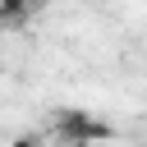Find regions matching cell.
Instances as JSON below:
<instances>
[{
    "instance_id": "7a4b0ae2",
    "label": "cell",
    "mask_w": 147,
    "mask_h": 147,
    "mask_svg": "<svg viewBox=\"0 0 147 147\" xmlns=\"http://www.w3.org/2000/svg\"><path fill=\"white\" fill-rule=\"evenodd\" d=\"M41 9V0H0V28H18Z\"/></svg>"
},
{
    "instance_id": "6da1fadb",
    "label": "cell",
    "mask_w": 147,
    "mask_h": 147,
    "mask_svg": "<svg viewBox=\"0 0 147 147\" xmlns=\"http://www.w3.org/2000/svg\"><path fill=\"white\" fill-rule=\"evenodd\" d=\"M55 133L64 142H74V147H92V142L115 138V124H106V119H96L87 110H60L55 115Z\"/></svg>"
},
{
    "instance_id": "3957f363",
    "label": "cell",
    "mask_w": 147,
    "mask_h": 147,
    "mask_svg": "<svg viewBox=\"0 0 147 147\" xmlns=\"http://www.w3.org/2000/svg\"><path fill=\"white\" fill-rule=\"evenodd\" d=\"M14 147H41V138H37V133H28V138H18Z\"/></svg>"
}]
</instances>
